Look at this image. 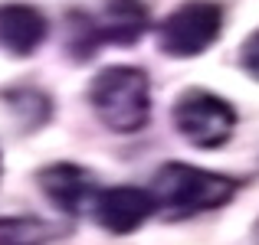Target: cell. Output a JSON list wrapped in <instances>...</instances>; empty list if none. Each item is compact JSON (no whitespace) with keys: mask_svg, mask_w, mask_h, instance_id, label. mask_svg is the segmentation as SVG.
<instances>
[{"mask_svg":"<svg viewBox=\"0 0 259 245\" xmlns=\"http://www.w3.org/2000/svg\"><path fill=\"white\" fill-rule=\"evenodd\" d=\"M240 183L223 173H210L194 163H164L151 180V196L154 206L167 213L171 219H187L197 213L227 206L236 196Z\"/></svg>","mask_w":259,"mask_h":245,"instance_id":"obj_1","label":"cell"},{"mask_svg":"<svg viewBox=\"0 0 259 245\" xmlns=\"http://www.w3.org/2000/svg\"><path fill=\"white\" fill-rule=\"evenodd\" d=\"M89 101L105 128L135 134L151 118V82L135 66H108L92 79Z\"/></svg>","mask_w":259,"mask_h":245,"instance_id":"obj_2","label":"cell"},{"mask_svg":"<svg viewBox=\"0 0 259 245\" xmlns=\"http://www.w3.org/2000/svg\"><path fill=\"white\" fill-rule=\"evenodd\" d=\"M174 128L187 144L200 147V151H217L233 138L236 111L227 98L207 88H187L174 101Z\"/></svg>","mask_w":259,"mask_h":245,"instance_id":"obj_3","label":"cell"},{"mask_svg":"<svg viewBox=\"0 0 259 245\" xmlns=\"http://www.w3.org/2000/svg\"><path fill=\"white\" fill-rule=\"evenodd\" d=\"M223 30V10L210 0H187L174 13H167L158 26V43L167 56L190 59L207 52Z\"/></svg>","mask_w":259,"mask_h":245,"instance_id":"obj_4","label":"cell"},{"mask_svg":"<svg viewBox=\"0 0 259 245\" xmlns=\"http://www.w3.org/2000/svg\"><path fill=\"white\" fill-rule=\"evenodd\" d=\"M92 213H95V222L102 229L115 235H125V232H135L141 229L154 213V196L151 190H141V187H108V190H99L92 200Z\"/></svg>","mask_w":259,"mask_h":245,"instance_id":"obj_5","label":"cell"},{"mask_svg":"<svg viewBox=\"0 0 259 245\" xmlns=\"http://www.w3.org/2000/svg\"><path fill=\"white\" fill-rule=\"evenodd\" d=\"M36 183L46 193V200L66 216L82 213L99 193L92 173L85 167H79V163H50V167H43L36 173Z\"/></svg>","mask_w":259,"mask_h":245,"instance_id":"obj_6","label":"cell"},{"mask_svg":"<svg viewBox=\"0 0 259 245\" xmlns=\"http://www.w3.org/2000/svg\"><path fill=\"white\" fill-rule=\"evenodd\" d=\"M148 7L145 0H102L99 17L92 20L99 43L135 46L148 33Z\"/></svg>","mask_w":259,"mask_h":245,"instance_id":"obj_7","label":"cell"},{"mask_svg":"<svg viewBox=\"0 0 259 245\" xmlns=\"http://www.w3.org/2000/svg\"><path fill=\"white\" fill-rule=\"evenodd\" d=\"M46 17L30 4H0V49L30 56L46 43Z\"/></svg>","mask_w":259,"mask_h":245,"instance_id":"obj_8","label":"cell"},{"mask_svg":"<svg viewBox=\"0 0 259 245\" xmlns=\"http://www.w3.org/2000/svg\"><path fill=\"white\" fill-rule=\"evenodd\" d=\"M50 226L36 216H0V245H46Z\"/></svg>","mask_w":259,"mask_h":245,"instance_id":"obj_9","label":"cell"},{"mask_svg":"<svg viewBox=\"0 0 259 245\" xmlns=\"http://www.w3.org/2000/svg\"><path fill=\"white\" fill-rule=\"evenodd\" d=\"M240 66L246 69V76H253V79L259 82V30L249 33L246 43H243V49H240Z\"/></svg>","mask_w":259,"mask_h":245,"instance_id":"obj_10","label":"cell"},{"mask_svg":"<svg viewBox=\"0 0 259 245\" xmlns=\"http://www.w3.org/2000/svg\"><path fill=\"white\" fill-rule=\"evenodd\" d=\"M256 242H259V226H256Z\"/></svg>","mask_w":259,"mask_h":245,"instance_id":"obj_11","label":"cell"},{"mask_svg":"<svg viewBox=\"0 0 259 245\" xmlns=\"http://www.w3.org/2000/svg\"><path fill=\"white\" fill-rule=\"evenodd\" d=\"M0 173H4V160H0Z\"/></svg>","mask_w":259,"mask_h":245,"instance_id":"obj_12","label":"cell"}]
</instances>
